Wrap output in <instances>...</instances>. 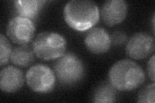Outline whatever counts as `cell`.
Here are the masks:
<instances>
[{
    "instance_id": "6da1fadb",
    "label": "cell",
    "mask_w": 155,
    "mask_h": 103,
    "mask_svg": "<svg viewBox=\"0 0 155 103\" xmlns=\"http://www.w3.org/2000/svg\"><path fill=\"white\" fill-rule=\"evenodd\" d=\"M64 18L71 28L79 32L93 28L100 18L97 4L89 0H71L64 9Z\"/></svg>"
},
{
    "instance_id": "7a4b0ae2",
    "label": "cell",
    "mask_w": 155,
    "mask_h": 103,
    "mask_svg": "<svg viewBox=\"0 0 155 103\" xmlns=\"http://www.w3.org/2000/svg\"><path fill=\"white\" fill-rule=\"evenodd\" d=\"M145 74L142 68L130 60L115 63L109 72V82L116 90L131 91L142 85Z\"/></svg>"
},
{
    "instance_id": "3957f363",
    "label": "cell",
    "mask_w": 155,
    "mask_h": 103,
    "mask_svg": "<svg viewBox=\"0 0 155 103\" xmlns=\"http://www.w3.org/2000/svg\"><path fill=\"white\" fill-rule=\"evenodd\" d=\"M67 41L64 36L55 32H43L38 34L32 47L35 54L42 60H58L65 53Z\"/></svg>"
},
{
    "instance_id": "277c9868",
    "label": "cell",
    "mask_w": 155,
    "mask_h": 103,
    "mask_svg": "<svg viewBox=\"0 0 155 103\" xmlns=\"http://www.w3.org/2000/svg\"><path fill=\"white\" fill-rule=\"evenodd\" d=\"M54 72L61 85L72 86L83 79L85 66L78 56L73 53H67L58 59L54 65Z\"/></svg>"
},
{
    "instance_id": "5b68a950",
    "label": "cell",
    "mask_w": 155,
    "mask_h": 103,
    "mask_svg": "<svg viewBox=\"0 0 155 103\" xmlns=\"http://www.w3.org/2000/svg\"><path fill=\"white\" fill-rule=\"evenodd\" d=\"M25 80L28 86L38 94L51 92L55 86L56 77L54 70L43 64H36L28 70Z\"/></svg>"
},
{
    "instance_id": "8992f818",
    "label": "cell",
    "mask_w": 155,
    "mask_h": 103,
    "mask_svg": "<svg viewBox=\"0 0 155 103\" xmlns=\"http://www.w3.org/2000/svg\"><path fill=\"white\" fill-rule=\"evenodd\" d=\"M35 24L31 19L14 16L10 19L7 27V34L13 43L18 45H27L33 39Z\"/></svg>"
},
{
    "instance_id": "52a82bcc",
    "label": "cell",
    "mask_w": 155,
    "mask_h": 103,
    "mask_svg": "<svg viewBox=\"0 0 155 103\" xmlns=\"http://www.w3.org/2000/svg\"><path fill=\"white\" fill-rule=\"evenodd\" d=\"M154 40L151 36L145 32H138L130 37L126 45L125 52L133 60H143L154 52Z\"/></svg>"
},
{
    "instance_id": "ba28073f",
    "label": "cell",
    "mask_w": 155,
    "mask_h": 103,
    "mask_svg": "<svg viewBox=\"0 0 155 103\" xmlns=\"http://www.w3.org/2000/svg\"><path fill=\"white\" fill-rule=\"evenodd\" d=\"M128 12V5L124 0H108L101 6L100 16L104 22L112 27L122 23Z\"/></svg>"
},
{
    "instance_id": "9c48e42d",
    "label": "cell",
    "mask_w": 155,
    "mask_h": 103,
    "mask_svg": "<svg viewBox=\"0 0 155 103\" xmlns=\"http://www.w3.org/2000/svg\"><path fill=\"white\" fill-rule=\"evenodd\" d=\"M84 43L86 48L95 54L106 53L112 45L109 34L101 27L91 28L86 34Z\"/></svg>"
},
{
    "instance_id": "30bf717a",
    "label": "cell",
    "mask_w": 155,
    "mask_h": 103,
    "mask_svg": "<svg viewBox=\"0 0 155 103\" xmlns=\"http://www.w3.org/2000/svg\"><path fill=\"white\" fill-rule=\"evenodd\" d=\"M24 83V75L19 68L8 66L3 68L0 72V88L7 93L18 91Z\"/></svg>"
},
{
    "instance_id": "8fae6325",
    "label": "cell",
    "mask_w": 155,
    "mask_h": 103,
    "mask_svg": "<svg viewBox=\"0 0 155 103\" xmlns=\"http://www.w3.org/2000/svg\"><path fill=\"white\" fill-rule=\"evenodd\" d=\"M45 2L41 0H17L14 2V10L18 16L32 20L36 18Z\"/></svg>"
},
{
    "instance_id": "7c38bea8",
    "label": "cell",
    "mask_w": 155,
    "mask_h": 103,
    "mask_svg": "<svg viewBox=\"0 0 155 103\" xmlns=\"http://www.w3.org/2000/svg\"><path fill=\"white\" fill-rule=\"evenodd\" d=\"M35 56L32 46H30L28 44L22 45L13 49L11 56V60L16 66L26 67L33 63L35 61Z\"/></svg>"
},
{
    "instance_id": "4fadbf2b",
    "label": "cell",
    "mask_w": 155,
    "mask_h": 103,
    "mask_svg": "<svg viewBox=\"0 0 155 103\" xmlns=\"http://www.w3.org/2000/svg\"><path fill=\"white\" fill-rule=\"evenodd\" d=\"M116 91L109 82L101 83L93 93V101L96 103L114 102L116 100Z\"/></svg>"
},
{
    "instance_id": "5bb4252c",
    "label": "cell",
    "mask_w": 155,
    "mask_h": 103,
    "mask_svg": "<svg viewBox=\"0 0 155 103\" xmlns=\"http://www.w3.org/2000/svg\"><path fill=\"white\" fill-rule=\"evenodd\" d=\"M12 47L8 39L3 34H0V65H6L11 59Z\"/></svg>"
},
{
    "instance_id": "9a60e30c",
    "label": "cell",
    "mask_w": 155,
    "mask_h": 103,
    "mask_svg": "<svg viewBox=\"0 0 155 103\" xmlns=\"http://www.w3.org/2000/svg\"><path fill=\"white\" fill-rule=\"evenodd\" d=\"M154 83L148 85L143 87L140 91L138 95V102L143 103H154Z\"/></svg>"
},
{
    "instance_id": "2e32d148",
    "label": "cell",
    "mask_w": 155,
    "mask_h": 103,
    "mask_svg": "<svg viewBox=\"0 0 155 103\" xmlns=\"http://www.w3.org/2000/svg\"><path fill=\"white\" fill-rule=\"evenodd\" d=\"M111 41L115 45H120L124 44L127 41V35L125 33L120 31H116L114 32L110 36Z\"/></svg>"
},
{
    "instance_id": "e0dca14e",
    "label": "cell",
    "mask_w": 155,
    "mask_h": 103,
    "mask_svg": "<svg viewBox=\"0 0 155 103\" xmlns=\"http://www.w3.org/2000/svg\"><path fill=\"white\" fill-rule=\"evenodd\" d=\"M154 58L155 56L153 54L147 63V72L149 77L153 82H154Z\"/></svg>"
},
{
    "instance_id": "ac0fdd59",
    "label": "cell",
    "mask_w": 155,
    "mask_h": 103,
    "mask_svg": "<svg viewBox=\"0 0 155 103\" xmlns=\"http://www.w3.org/2000/svg\"><path fill=\"white\" fill-rule=\"evenodd\" d=\"M153 32L154 31V16H153Z\"/></svg>"
}]
</instances>
